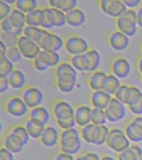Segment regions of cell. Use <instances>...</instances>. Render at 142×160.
<instances>
[{
	"label": "cell",
	"mask_w": 142,
	"mask_h": 160,
	"mask_svg": "<svg viewBox=\"0 0 142 160\" xmlns=\"http://www.w3.org/2000/svg\"><path fill=\"white\" fill-rule=\"evenodd\" d=\"M10 87L7 78H0V92L3 93L7 92Z\"/></svg>",
	"instance_id": "obj_50"
},
{
	"label": "cell",
	"mask_w": 142,
	"mask_h": 160,
	"mask_svg": "<svg viewBox=\"0 0 142 160\" xmlns=\"http://www.w3.org/2000/svg\"><path fill=\"white\" fill-rule=\"evenodd\" d=\"M10 131L18 135L23 141L26 145H27L30 142L31 138L26 128H25V126L16 125L11 129Z\"/></svg>",
	"instance_id": "obj_41"
},
{
	"label": "cell",
	"mask_w": 142,
	"mask_h": 160,
	"mask_svg": "<svg viewBox=\"0 0 142 160\" xmlns=\"http://www.w3.org/2000/svg\"><path fill=\"white\" fill-rule=\"evenodd\" d=\"M48 3L50 7L57 8L65 13L77 8V0H51Z\"/></svg>",
	"instance_id": "obj_32"
},
{
	"label": "cell",
	"mask_w": 142,
	"mask_h": 160,
	"mask_svg": "<svg viewBox=\"0 0 142 160\" xmlns=\"http://www.w3.org/2000/svg\"><path fill=\"white\" fill-rule=\"evenodd\" d=\"M137 66L140 75H142V56L138 58L137 61Z\"/></svg>",
	"instance_id": "obj_54"
},
{
	"label": "cell",
	"mask_w": 142,
	"mask_h": 160,
	"mask_svg": "<svg viewBox=\"0 0 142 160\" xmlns=\"http://www.w3.org/2000/svg\"><path fill=\"white\" fill-rule=\"evenodd\" d=\"M118 160H138L137 146H130L118 156Z\"/></svg>",
	"instance_id": "obj_39"
},
{
	"label": "cell",
	"mask_w": 142,
	"mask_h": 160,
	"mask_svg": "<svg viewBox=\"0 0 142 160\" xmlns=\"http://www.w3.org/2000/svg\"><path fill=\"white\" fill-rule=\"evenodd\" d=\"M140 80H141L142 82V75H140Z\"/></svg>",
	"instance_id": "obj_57"
},
{
	"label": "cell",
	"mask_w": 142,
	"mask_h": 160,
	"mask_svg": "<svg viewBox=\"0 0 142 160\" xmlns=\"http://www.w3.org/2000/svg\"><path fill=\"white\" fill-rule=\"evenodd\" d=\"M126 7L128 9H135L137 8L142 5V1L141 0H125L123 1Z\"/></svg>",
	"instance_id": "obj_49"
},
{
	"label": "cell",
	"mask_w": 142,
	"mask_h": 160,
	"mask_svg": "<svg viewBox=\"0 0 142 160\" xmlns=\"http://www.w3.org/2000/svg\"><path fill=\"white\" fill-rule=\"evenodd\" d=\"M18 38V37H17L15 35L4 32L2 31L1 33V36H0L1 42L3 43L7 46L8 48L17 46Z\"/></svg>",
	"instance_id": "obj_42"
},
{
	"label": "cell",
	"mask_w": 142,
	"mask_h": 160,
	"mask_svg": "<svg viewBox=\"0 0 142 160\" xmlns=\"http://www.w3.org/2000/svg\"><path fill=\"white\" fill-rule=\"evenodd\" d=\"M42 13L43 8H37L32 12L26 14L27 26L41 28Z\"/></svg>",
	"instance_id": "obj_34"
},
{
	"label": "cell",
	"mask_w": 142,
	"mask_h": 160,
	"mask_svg": "<svg viewBox=\"0 0 142 160\" xmlns=\"http://www.w3.org/2000/svg\"><path fill=\"white\" fill-rule=\"evenodd\" d=\"M121 85L120 79L115 76L112 73L107 74L103 82L102 90L113 96Z\"/></svg>",
	"instance_id": "obj_28"
},
{
	"label": "cell",
	"mask_w": 142,
	"mask_h": 160,
	"mask_svg": "<svg viewBox=\"0 0 142 160\" xmlns=\"http://www.w3.org/2000/svg\"><path fill=\"white\" fill-rule=\"evenodd\" d=\"M112 98V96L102 90L93 91L90 96L93 108L103 110L107 108Z\"/></svg>",
	"instance_id": "obj_18"
},
{
	"label": "cell",
	"mask_w": 142,
	"mask_h": 160,
	"mask_svg": "<svg viewBox=\"0 0 142 160\" xmlns=\"http://www.w3.org/2000/svg\"><path fill=\"white\" fill-rule=\"evenodd\" d=\"M125 132L129 140L133 141L138 140V135L142 137V117L137 116L126 125Z\"/></svg>",
	"instance_id": "obj_23"
},
{
	"label": "cell",
	"mask_w": 142,
	"mask_h": 160,
	"mask_svg": "<svg viewBox=\"0 0 142 160\" xmlns=\"http://www.w3.org/2000/svg\"><path fill=\"white\" fill-rule=\"evenodd\" d=\"M52 113L56 122L70 120L74 118L75 108L66 101L57 100L53 103Z\"/></svg>",
	"instance_id": "obj_8"
},
{
	"label": "cell",
	"mask_w": 142,
	"mask_h": 160,
	"mask_svg": "<svg viewBox=\"0 0 142 160\" xmlns=\"http://www.w3.org/2000/svg\"><path fill=\"white\" fill-rule=\"evenodd\" d=\"M28 115V118L45 126H47L51 118V115L49 111L42 106H40L30 109Z\"/></svg>",
	"instance_id": "obj_22"
},
{
	"label": "cell",
	"mask_w": 142,
	"mask_h": 160,
	"mask_svg": "<svg viewBox=\"0 0 142 160\" xmlns=\"http://www.w3.org/2000/svg\"><path fill=\"white\" fill-rule=\"evenodd\" d=\"M81 140L80 131L76 128L62 130L58 143L60 151L73 156L77 155L82 148Z\"/></svg>",
	"instance_id": "obj_2"
},
{
	"label": "cell",
	"mask_w": 142,
	"mask_h": 160,
	"mask_svg": "<svg viewBox=\"0 0 142 160\" xmlns=\"http://www.w3.org/2000/svg\"><path fill=\"white\" fill-rule=\"evenodd\" d=\"M14 155L3 146L0 149V160H15Z\"/></svg>",
	"instance_id": "obj_48"
},
{
	"label": "cell",
	"mask_w": 142,
	"mask_h": 160,
	"mask_svg": "<svg viewBox=\"0 0 142 160\" xmlns=\"http://www.w3.org/2000/svg\"><path fill=\"white\" fill-rule=\"evenodd\" d=\"M26 146L23 141L18 135L11 131L5 136L3 140V147L13 154L21 152Z\"/></svg>",
	"instance_id": "obj_17"
},
{
	"label": "cell",
	"mask_w": 142,
	"mask_h": 160,
	"mask_svg": "<svg viewBox=\"0 0 142 160\" xmlns=\"http://www.w3.org/2000/svg\"><path fill=\"white\" fill-rule=\"evenodd\" d=\"M107 73L102 71L97 70L91 72L88 78V83L93 91L102 90L103 81Z\"/></svg>",
	"instance_id": "obj_29"
},
{
	"label": "cell",
	"mask_w": 142,
	"mask_h": 160,
	"mask_svg": "<svg viewBox=\"0 0 142 160\" xmlns=\"http://www.w3.org/2000/svg\"><path fill=\"white\" fill-rule=\"evenodd\" d=\"M141 52H142V45H141Z\"/></svg>",
	"instance_id": "obj_58"
},
{
	"label": "cell",
	"mask_w": 142,
	"mask_h": 160,
	"mask_svg": "<svg viewBox=\"0 0 142 160\" xmlns=\"http://www.w3.org/2000/svg\"><path fill=\"white\" fill-rule=\"evenodd\" d=\"M123 103L127 106L135 115L142 114V92L135 86L128 85L123 100Z\"/></svg>",
	"instance_id": "obj_5"
},
{
	"label": "cell",
	"mask_w": 142,
	"mask_h": 160,
	"mask_svg": "<svg viewBox=\"0 0 142 160\" xmlns=\"http://www.w3.org/2000/svg\"><path fill=\"white\" fill-rule=\"evenodd\" d=\"M8 48L7 46L3 43L1 42H0V58L5 57L7 52Z\"/></svg>",
	"instance_id": "obj_53"
},
{
	"label": "cell",
	"mask_w": 142,
	"mask_h": 160,
	"mask_svg": "<svg viewBox=\"0 0 142 160\" xmlns=\"http://www.w3.org/2000/svg\"><path fill=\"white\" fill-rule=\"evenodd\" d=\"M64 48L72 56L82 55L90 49L87 41L78 35H71L66 38Z\"/></svg>",
	"instance_id": "obj_6"
},
{
	"label": "cell",
	"mask_w": 142,
	"mask_h": 160,
	"mask_svg": "<svg viewBox=\"0 0 142 160\" xmlns=\"http://www.w3.org/2000/svg\"><path fill=\"white\" fill-rule=\"evenodd\" d=\"M12 6L8 5L3 0L0 1V20H5L8 18L11 13L12 11Z\"/></svg>",
	"instance_id": "obj_45"
},
{
	"label": "cell",
	"mask_w": 142,
	"mask_h": 160,
	"mask_svg": "<svg viewBox=\"0 0 142 160\" xmlns=\"http://www.w3.org/2000/svg\"><path fill=\"white\" fill-rule=\"evenodd\" d=\"M100 160H115L114 158L109 155H103L100 158Z\"/></svg>",
	"instance_id": "obj_55"
},
{
	"label": "cell",
	"mask_w": 142,
	"mask_h": 160,
	"mask_svg": "<svg viewBox=\"0 0 142 160\" xmlns=\"http://www.w3.org/2000/svg\"><path fill=\"white\" fill-rule=\"evenodd\" d=\"M3 1L6 3H7L8 5H10L11 6H15V3L16 2V1L15 0H3Z\"/></svg>",
	"instance_id": "obj_56"
},
{
	"label": "cell",
	"mask_w": 142,
	"mask_h": 160,
	"mask_svg": "<svg viewBox=\"0 0 142 160\" xmlns=\"http://www.w3.org/2000/svg\"><path fill=\"white\" fill-rule=\"evenodd\" d=\"M6 57L13 63H18L22 60L23 56L17 46L8 48Z\"/></svg>",
	"instance_id": "obj_43"
},
{
	"label": "cell",
	"mask_w": 142,
	"mask_h": 160,
	"mask_svg": "<svg viewBox=\"0 0 142 160\" xmlns=\"http://www.w3.org/2000/svg\"><path fill=\"white\" fill-rule=\"evenodd\" d=\"M75 158L73 155L61 152L54 156L52 160H75Z\"/></svg>",
	"instance_id": "obj_51"
},
{
	"label": "cell",
	"mask_w": 142,
	"mask_h": 160,
	"mask_svg": "<svg viewBox=\"0 0 142 160\" xmlns=\"http://www.w3.org/2000/svg\"><path fill=\"white\" fill-rule=\"evenodd\" d=\"M17 47L23 58L32 61L38 56L42 50L38 44L23 35L18 38Z\"/></svg>",
	"instance_id": "obj_9"
},
{
	"label": "cell",
	"mask_w": 142,
	"mask_h": 160,
	"mask_svg": "<svg viewBox=\"0 0 142 160\" xmlns=\"http://www.w3.org/2000/svg\"><path fill=\"white\" fill-rule=\"evenodd\" d=\"M38 45L42 50L58 52L64 48L65 40L60 36L48 31Z\"/></svg>",
	"instance_id": "obj_13"
},
{
	"label": "cell",
	"mask_w": 142,
	"mask_h": 160,
	"mask_svg": "<svg viewBox=\"0 0 142 160\" xmlns=\"http://www.w3.org/2000/svg\"><path fill=\"white\" fill-rule=\"evenodd\" d=\"M70 63L77 71L90 72V63L86 53L82 55L73 56L71 58Z\"/></svg>",
	"instance_id": "obj_27"
},
{
	"label": "cell",
	"mask_w": 142,
	"mask_h": 160,
	"mask_svg": "<svg viewBox=\"0 0 142 160\" xmlns=\"http://www.w3.org/2000/svg\"><path fill=\"white\" fill-rule=\"evenodd\" d=\"M24 126L27 131L31 138L34 140L40 139V137L46 127L30 118H28L26 121Z\"/></svg>",
	"instance_id": "obj_31"
},
{
	"label": "cell",
	"mask_w": 142,
	"mask_h": 160,
	"mask_svg": "<svg viewBox=\"0 0 142 160\" xmlns=\"http://www.w3.org/2000/svg\"><path fill=\"white\" fill-rule=\"evenodd\" d=\"M60 132L56 128L52 126H46L40 137V143L46 148H53L58 146Z\"/></svg>",
	"instance_id": "obj_16"
},
{
	"label": "cell",
	"mask_w": 142,
	"mask_h": 160,
	"mask_svg": "<svg viewBox=\"0 0 142 160\" xmlns=\"http://www.w3.org/2000/svg\"><path fill=\"white\" fill-rule=\"evenodd\" d=\"M38 57L47 65L49 68H56L60 64L61 56L58 52H54L41 50Z\"/></svg>",
	"instance_id": "obj_33"
},
{
	"label": "cell",
	"mask_w": 142,
	"mask_h": 160,
	"mask_svg": "<svg viewBox=\"0 0 142 160\" xmlns=\"http://www.w3.org/2000/svg\"><path fill=\"white\" fill-rule=\"evenodd\" d=\"M107 121L105 110L93 108L92 110L91 123L97 126H100L106 125Z\"/></svg>",
	"instance_id": "obj_38"
},
{
	"label": "cell",
	"mask_w": 142,
	"mask_h": 160,
	"mask_svg": "<svg viewBox=\"0 0 142 160\" xmlns=\"http://www.w3.org/2000/svg\"><path fill=\"white\" fill-rule=\"evenodd\" d=\"M10 23L18 30L23 31L26 25V14L17 10V8H13L12 12L7 18Z\"/></svg>",
	"instance_id": "obj_30"
},
{
	"label": "cell",
	"mask_w": 142,
	"mask_h": 160,
	"mask_svg": "<svg viewBox=\"0 0 142 160\" xmlns=\"http://www.w3.org/2000/svg\"><path fill=\"white\" fill-rule=\"evenodd\" d=\"M92 108L85 105H80L75 108V118L77 126L82 128L91 123Z\"/></svg>",
	"instance_id": "obj_19"
},
{
	"label": "cell",
	"mask_w": 142,
	"mask_h": 160,
	"mask_svg": "<svg viewBox=\"0 0 142 160\" xmlns=\"http://www.w3.org/2000/svg\"><path fill=\"white\" fill-rule=\"evenodd\" d=\"M37 1L36 0H17L15 8L25 14H27L37 9Z\"/></svg>",
	"instance_id": "obj_35"
},
{
	"label": "cell",
	"mask_w": 142,
	"mask_h": 160,
	"mask_svg": "<svg viewBox=\"0 0 142 160\" xmlns=\"http://www.w3.org/2000/svg\"><path fill=\"white\" fill-rule=\"evenodd\" d=\"M115 25L118 30L129 38L135 36L138 26L136 11L128 8L121 16L115 19Z\"/></svg>",
	"instance_id": "obj_3"
},
{
	"label": "cell",
	"mask_w": 142,
	"mask_h": 160,
	"mask_svg": "<svg viewBox=\"0 0 142 160\" xmlns=\"http://www.w3.org/2000/svg\"><path fill=\"white\" fill-rule=\"evenodd\" d=\"M99 6L105 14L115 19L120 18L128 10L123 1L120 0H101Z\"/></svg>",
	"instance_id": "obj_10"
},
{
	"label": "cell",
	"mask_w": 142,
	"mask_h": 160,
	"mask_svg": "<svg viewBox=\"0 0 142 160\" xmlns=\"http://www.w3.org/2000/svg\"><path fill=\"white\" fill-rule=\"evenodd\" d=\"M86 54L90 61V72H93L98 70L101 62V56L98 51L95 49H90Z\"/></svg>",
	"instance_id": "obj_36"
},
{
	"label": "cell",
	"mask_w": 142,
	"mask_h": 160,
	"mask_svg": "<svg viewBox=\"0 0 142 160\" xmlns=\"http://www.w3.org/2000/svg\"><path fill=\"white\" fill-rule=\"evenodd\" d=\"M112 74L119 79L128 78L132 71V66L130 61L125 58L118 56L115 58L110 64Z\"/></svg>",
	"instance_id": "obj_14"
},
{
	"label": "cell",
	"mask_w": 142,
	"mask_h": 160,
	"mask_svg": "<svg viewBox=\"0 0 142 160\" xmlns=\"http://www.w3.org/2000/svg\"><path fill=\"white\" fill-rule=\"evenodd\" d=\"M110 131L107 125H95L91 134V144L99 146L105 144Z\"/></svg>",
	"instance_id": "obj_21"
},
{
	"label": "cell",
	"mask_w": 142,
	"mask_h": 160,
	"mask_svg": "<svg viewBox=\"0 0 142 160\" xmlns=\"http://www.w3.org/2000/svg\"><path fill=\"white\" fill-rule=\"evenodd\" d=\"M55 83L58 89L65 93L72 92L77 86V71L70 62H61L54 70Z\"/></svg>",
	"instance_id": "obj_1"
},
{
	"label": "cell",
	"mask_w": 142,
	"mask_h": 160,
	"mask_svg": "<svg viewBox=\"0 0 142 160\" xmlns=\"http://www.w3.org/2000/svg\"><path fill=\"white\" fill-rule=\"evenodd\" d=\"M32 65L35 70L39 72H44L50 68L38 56L32 60Z\"/></svg>",
	"instance_id": "obj_46"
},
{
	"label": "cell",
	"mask_w": 142,
	"mask_h": 160,
	"mask_svg": "<svg viewBox=\"0 0 142 160\" xmlns=\"http://www.w3.org/2000/svg\"><path fill=\"white\" fill-rule=\"evenodd\" d=\"M105 144L110 149L119 153L130 147V140L125 131L118 128L110 129Z\"/></svg>",
	"instance_id": "obj_4"
},
{
	"label": "cell",
	"mask_w": 142,
	"mask_h": 160,
	"mask_svg": "<svg viewBox=\"0 0 142 160\" xmlns=\"http://www.w3.org/2000/svg\"><path fill=\"white\" fill-rule=\"evenodd\" d=\"M105 112L108 121L110 122H117L122 120L127 113L125 105L115 98H112Z\"/></svg>",
	"instance_id": "obj_12"
},
{
	"label": "cell",
	"mask_w": 142,
	"mask_h": 160,
	"mask_svg": "<svg viewBox=\"0 0 142 160\" xmlns=\"http://www.w3.org/2000/svg\"><path fill=\"white\" fill-rule=\"evenodd\" d=\"M1 28L2 32L8 33L11 35H15L17 37H20L22 35L23 31L18 30L15 28L7 18L1 21Z\"/></svg>",
	"instance_id": "obj_40"
},
{
	"label": "cell",
	"mask_w": 142,
	"mask_h": 160,
	"mask_svg": "<svg viewBox=\"0 0 142 160\" xmlns=\"http://www.w3.org/2000/svg\"><path fill=\"white\" fill-rule=\"evenodd\" d=\"M108 42L113 50L123 51L128 48L130 43V38L119 30H115L108 35Z\"/></svg>",
	"instance_id": "obj_15"
},
{
	"label": "cell",
	"mask_w": 142,
	"mask_h": 160,
	"mask_svg": "<svg viewBox=\"0 0 142 160\" xmlns=\"http://www.w3.org/2000/svg\"><path fill=\"white\" fill-rule=\"evenodd\" d=\"M137 18L138 26L142 28V4L137 8Z\"/></svg>",
	"instance_id": "obj_52"
},
{
	"label": "cell",
	"mask_w": 142,
	"mask_h": 160,
	"mask_svg": "<svg viewBox=\"0 0 142 160\" xmlns=\"http://www.w3.org/2000/svg\"><path fill=\"white\" fill-rule=\"evenodd\" d=\"M15 69L14 63L6 56L0 58V78H7Z\"/></svg>",
	"instance_id": "obj_37"
},
{
	"label": "cell",
	"mask_w": 142,
	"mask_h": 160,
	"mask_svg": "<svg viewBox=\"0 0 142 160\" xmlns=\"http://www.w3.org/2000/svg\"><path fill=\"white\" fill-rule=\"evenodd\" d=\"M66 22L73 28H80L85 24L87 17L85 12L76 8L66 13Z\"/></svg>",
	"instance_id": "obj_20"
},
{
	"label": "cell",
	"mask_w": 142,
	"mask_h": 160,
	"mask_svg": "<svg viewBox=\"0 0 142 160\" xmlns=\"http://www.w3.org/2000/svg\"><path fill=\"white\" fill-rule=\"evenodd\" d=\"M11 88L15 90L24 88L27 79L24 73L18 69H15L7 77Z\"/></svg>",
	"instance_id": "obj_25"
},
{
	"label": "cell",
	"mask_w": 142,
	"mask_h": 160,
	"mask_svg": "<svg viewBox=\"0 0 142 160\" xmlns=\"http://www.w3.org/2000/svg\"><path fill=\"white\" fill-rule=\"evenodd\" d=\"M21 97L30 109L41 106L44 100L42 91L35 86H28L23 88Z\"/></svg>",
	"instance_id": "obj_11"
},
{
	"label": "cell",
	"mask_w": 142,
	"mask_h": 160,
	"mask_svg": "<svg viewBox=\"0 0 142 160\" xmlns=\"http://www.w3.org/2000/svg\"><path fill=\"white\" fill-rule=\"evenodd\" d=\"M45 10L53 28H61L67 23L65 12L51 7L45 8Z\"/></svg>",
	"instance_id": "obj_24"
},
{
	"label": "cell",
	"mask_w": 142,
	"mask_h": 160,
	"mask_svg": "<svg viewBox=\"0 0 142 160\" xmlns=\"http://www.w3.org/2000/svg\"><path fill=\"white\" fill-rule=\"evenodd\" d=\"M4 108L8 115L15 118H22L29 112V108L21 97L11 96L5 101Z\"/></svg>",
	"instance_id": "obj_7"
},
{
	"label": "cell",
	"mask_w": 142,
	"mask_h": 160,
	"mask_svg": "<svg viewBox=\"0 0 142 160\" xmlns=\"http://www.w3.org/2000/svg\"><path fill=\"white\" fill-rule=\"evenodd\" d=\"M95 126V125L93 124L92 123H91L89 125L85 126V127L81 128L80 131L82 139L88 144H91V134Z\"/></svg>",
	"instance_id": "obj_44"
},
{
	"label": "cell",
	"mask_w": 142,
	"mask_h": 160,
	"mask_svg": "<svg viewBox=\"0 0 142 160\" xmlns=\"http://www.w3.org/2000/svg\"><path fill=\"white\" fill-rule=\"evenodd\" d=\"M100 156L96 153L93 152H88L79 155L75 158V160H100Z\"/></svg>",
	"instance_id": "obj_47"
},
{
	"label": "cell",
	"mask_w": 142,
	"mask_h": 160,
	"mask_svg": "<svg viewBox=\"0 0 142 160\" xmlns=\"http://www.w3.org/2000/svg\"><path fill=\"white\" fill-rule=\"evenodd\" d=\"M48 32L47 30L42 28L26 26L23 31L22 35L28 39L39 44Z\"/></svg>",
	"instance_id": "obj_26"
}]
</instances>
